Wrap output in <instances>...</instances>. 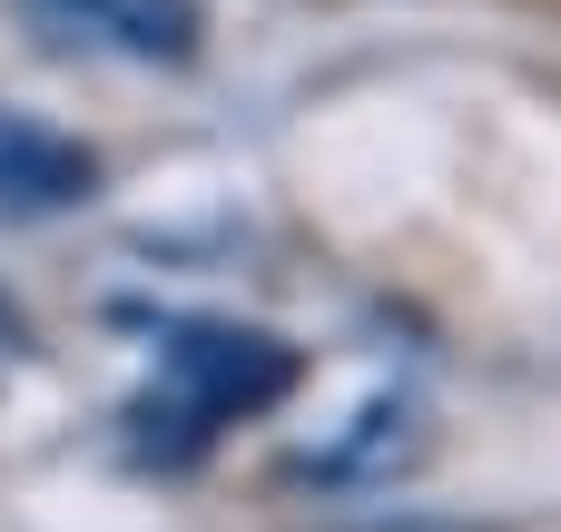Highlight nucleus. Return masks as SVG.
Segmentation results:
<instances>
[{"instance_id": "1", "label": "nucleus", "mask_w": 561, "mask_h": 532, "mask_svg": "<svg viewBox=\"0 0 561 532\" xmlns=\"http://www.w3.org/2000/svg\"><path fill=\"white\" fill-rule=\"evenodd\" d=\"M286 395H296V355L276 336H256V326H178L158 346V395L138 405V425L168 415L187 444H207L217 425H247V415L286 405Z\"/></svg>"}, {"instance_id": "2", "label": "nucleus", "mask_w": 561, "mask_h": 532, "mask_svg": "<svg viewBox=\"0 0 561 532\" xmlns=\"http://www.w3.org/2000/svg\"><path fill=\"white\" fill-rule=\"evenodd\" d=\"M20 20L59 59H118V69H178L207 39V0H20Z\"/></svg>"}, {"instance_id": "4", "label": "nucleus", "mask_w": 561, "mask_h": 532, "mask_svg": "<svg viewBox=\"0 0 561 532\" xmlns=\"http://www.w3.org/2000/svg\"><path fill=\"white\" fill-rule=\"evenodd\" d=\"M0 336H10V306H0Z\"/></svg>"}, {"instance_id": "3", "label": "nucleus", "mask_w": 561, "mask_h": 532, "mask_svg": "<svg viewBox=\"0 0 561 532\" xmlns=\"http://www.w3.org/2000/svg\"><path fill=\"white\" fill-rule=\"evenodd\" d=\"M89 197H99V158L49 118L0 109V217H69Z\"/></svg>"}]
</instances>
